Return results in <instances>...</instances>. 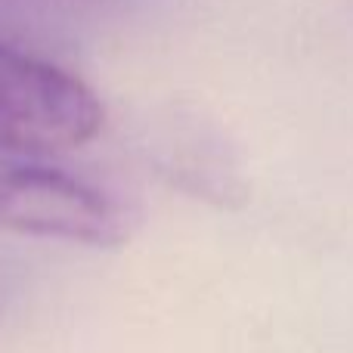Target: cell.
<instances>
[{"instance_id": "2", "label": "cell", "mask_w": 353, "mask_h": 353, "mask_svg": "<svg viewBox=\"0 0 353 353\" xmlns=\"http://www.w3.org/2000/svg\"><path fill=\"white\" fill-rule=\"evenodd\" d=\"M0 230L109 248L128 239L124 208L109 192L41 155L0 149Z\"/></svg>"}, {"instance_id": "1", "label": "cell", "mask_w": 353, "mask_h": 353, "mask_svg": "<svg viewBox=\"0 0 353 353\" xmlns=\"http://www.w3.org/2000/svg\"><path fill=\"white\" fill-rule=\"evenodd\" d=\"M99 97L62 65L0 43V149L56 155L90 143L103 130Z\"/></svg>"}]
</instances>
